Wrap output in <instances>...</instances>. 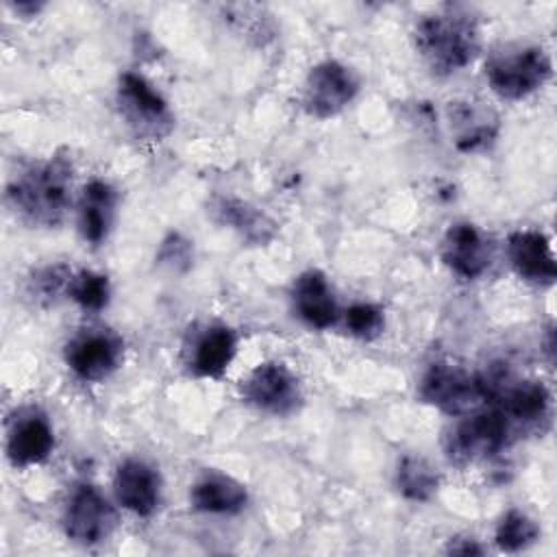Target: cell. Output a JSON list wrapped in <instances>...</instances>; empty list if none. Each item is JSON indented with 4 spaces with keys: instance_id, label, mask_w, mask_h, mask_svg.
<instances>
[{
    "instance_id": "21",
    "label": "cell",
    "mask_w": 557,
    "mask_h": 557,
    "mask_svg": "<svg viewBox=\"0 0 557 557\" xmlns=\"http://www.w3.org/2000/svg\"><path fill=\"white\" fill-rule=\"evenodd\" d=\"M396 487L407 500L426 503L440 490V474L429 459L405 455L396 468Z\"/></svg>"
},
{
    "instance_id": "1",
    "label": "cell",
    "mask_w": 557,
    "mask_h": 557,
    "mask_svg": "<svg viewBox=\"0 0 557 557\" xmlns=\"http://www.w3.org/2000/svg\"><path fill=\"white\" fill-rule=\"evenodd\" d=\"M74 165L67 152H54L20 170L7 187L11 209L33 226H57L72 207Z\"/></svg>"
},
{
    "instance_id": "8",
    "label": "cell",
    "mask_w": 557,
    "mask_h": 557,
    "mask_svg": "<svg viewBox=\"0 0 557 557\" xmlns=\"http://www.w3.org/2000/svg\"><path fill=\"white\" fill-rule=\"evenodd\" d=\"M244 403L270 416H292L302 405L298 376L281 361L255 366L239 385Z\"/></svg>"
},
{
    "instance_id": "3",
    "label": "cell",
    "mask_w": 557,
    "mask_h": 557,
    "mask_svg": "<svg viewBox=\"0 0 557 557\" xmlns=\"http://www.w3.org/2000/svg\"><path fill=\"white\" fill-rule=\"evenodd\" d=\"M553 74V63L542 46L507 44L485 61V78L500 100H524L542 89Z\"/></svg>"
},
{
    "instance_id": "24",
    "label": "cell",
    "mask_w": 557,
    "mask_h": 557,
    "mask_svg": "<svg viewBox=\"0 0 557 557\" xmlns=\"http://www.w3.org/2000/svg\"><path fill=\"white\" fill-rule=\"evenodd\" d=\"M72 274L74 272L63 263L39 268L28 278V296H33L37 302L50 305L59 296L67 294V283H70Z\"/></svg>"
},
{
    "instance_id": "10",
    "label": "cell",
    "mask_w": 557,
    "mask_h": 557,
    "mask_svg": "<svg viewBox=\"0 0 557 557\" xmlns=\"http://www.w3.org/2000/svg\"><path fill=\"white\" fill-rule=\"evenodd\" d=\"M359 76L339 61H322L313 65L305 78L302 104L309 115L326 120L342 113L359 91Z\"/></svg>"
},
{
    "instance_id": "14",
    "label": "cell",
    "mask_w": 557,
    "mask_h": 557,
    "mask_svg": "<svg viewBox=\"0 0 557 557\" xmlns=\"http://www.w3.org/2000/svg\"><path fill=\"white\" fill-rule=\"evenodd\" d=\"M117 503L135 516H152L161 505V476L154 466L144 459H124L113 476Z\"/></svg>"
},
{
    "instance_id": "26",
    "label": "cell",
    "mask_w": 557,
    "mask_h": 557,
    "mask_svg": "<svg viewBox=\"0 0 557 557\" xmlns=\"http://www.w3.org/2000/svg\"><path fill=\"white\" fill-rule=\"evenodd\" d=\"M159 261L168 263L170 268H178L181 263L189 265V242L183 239L178 233H172L168 239H163Z\"/></svg>"
},
{
    "instance_id": "16",
    "label": "cell",
    "mask_w": 557,
    "mask_h": 557,
    "mask_svg": "<svg viewBox=\"0 0 557 557\" xmlns=\"http://www.w3.org/2000/svg\"><path fill=\"white\" fill-rule=\"evenodd\" d=\"M292 305L296 315L311 329H331L339 318L333 285L320 270H305L294 278Z\"/></svg>"
},
{
    "instance_id": "4",
    "label": "cell",
    "mask_w": 557,
    "mask_h": 557,
    "mask_svg": "<svg viewBox=\"0 0 557 557\" xmlns=\"http://www.w3.org/2000/svg\"><path fill=\"white\" fill-rule=\"evenodd\" d=\"M516 440L507 418L492 405L463 413L446 435V457L453 463L466 466L490 459L505 450Z\"/></svg>"
},
{
    "instance_id": "20",
    "label": "cell",
    "mask_w": 557,
    "mask_h": 557,
    "mask_svg": "<svg viewBox=\"0 0 557 557\" xmlns=\"http://www.w3.org/2000/svg\"><path fill=\"white\" fill-rule=\"evenodd\" d=\"M213 213L220 224L231 226L250 244H265L274 237L276 224L257 207L239 198H218L213 202Z\"/></svg>"
},
{
    "instance_id": "17",
    "label": "cell",
    "mask_w": 557,
    "mask_h": 557,
    "mask_svg": "<svg viewBox=\"0 0 557 557\" xmlns=\"http://www.w3.org/2000/svg\"><path fill=\"white\" fill-rule=\"evenodd\" d=\"M446 117L453 141L461 152L485 150L498 135V117L483 102L455 100L448 104Z\"/></svg>"
},
{
    "instance_id": "9",
    "label": "cell",
    "mask_w": 557,
    "mask_h": 557,
    "mask_svg": "<svg viewBox=\"0 0 557 557\" xmlns=\"http://www.w3.org/2000/svg\"><path fill=\"white\" fill-rule=\"evenodd\" d=\"M117 524V513L111 500L91 483H78L67 496L63 509L65 535L83 546L104 542Z\"/></svg>"
},
{
    "instance_id": "15",
    "label": "cell",
    "mask_w": 557,
    "mask_h": 557,
    "mask_svg": "<svg viewBox=\"0 0 557 557\" xmlns=\"http://www.w3.org/2000/svg\"><path fill=\"white\" fill-rule=\"evenodd\" d=\"M117 211V191L104 178H91L76 202V228L85 244L102 246L113 228Z\"/></svg>"
},
{
    "instance_id": "18",
    "label": "cell",
    "mask_w": 557,
    "mask_h": 557,
    "mask_svg": "<svg viewBox=\"0 0 557 557\" xmlns=\"http://www.w3.org/2000/svg\"><path fill=\"white\" fill-rule=\"evenodd\" d=\"M237 355V333L226 324H209L196 335L187 366L196 376L220 379Z\"/></svg>"
},
{
    "instance_id": "27",
    "label": "cell",
    "mask_w": 557,
    "mask_h": 557,
    "mask_svg": "<svg viewBox=\"0 0 557 557\" xmlns=\"http://www.w3.org/2000/svg\"><path fill=\"white\" fill-rule=\"evenodd\" d=\"M446 550L453 553V555H481L483 553L479 542L472 540V537H455V540L450 537Z\"/></svg>"
},
{
    "instance_id": "11",
    "label": "cell",
    "mask_w": 557,
    "mask_h": 557,
    "mask_svg": "<svg viewBox=\"0 0 557 557\" xmlns=\"http://www.w3.org/2000/svg\"><path fill=\"white\" fill-rule=\"evenodd\" d=\"M494 248L490 237L472 222H455L446 228L440 244L442 263L459 278L474 281L492 265Z\"/></svg>"
},
{
    "instance_id": "22",
    "label": "cell",
    "mask_w": 557,
    "mask_h": 557,
    "mask_svg": "<svg viewBox=\"0 0 557 557\" xmlns=\"http://www.w3.org/2000/svg\"><path fill=\"white\" fill-rule=\"evenodd\" d=\"M540 540L537 522L520 509H509L494 531V542L505 553H518Z\"/></svg>"
},
{
    "instance_id": "7",
    "label": "cell",
    "mask_w": 557,
    "mask_h": 557,
    "mask_svg": "<svg viewBox=\"0 0 557 557\" xmlns=\"http://www.w3.org/2000/svg\"><path fill=\"white\" fill-rule=\"evenodd\" d=\"M63 357L76 379L98 383L122 366L124 339L109 326H87L70 337Z\"/></svg>"
},
{
    "instance_id": "2",
    "label": "cell",
    "mask_w": 557,
    "mask_h": 557,
    "mask_svg": "<svg viewBox=\"0 0 557 557\" xmlns=\"http://www.w3.org/2000/svg\"><path fill=\"white\" fill-rule=\"evenodd\" d=\"M413 46L433 74H455L470 65L481 50L479 22L463 7H442L418 20Z\"/></svg>"
},
{
    "instance_id": "5",
    "label": "cell",
    "mask_w": 557,
    "mask_h": 557,
    "mask_svg": "<svg viewBox=\"0 0 557 557\" xmlns=\"http://www.w3.org/2000/svg\"><path fill=\"white\" fill-rule=\"evenodd\" d=\"M117 107L126 126L141 139H163L174 128V115L163 94L141 74L124 72L117 78Z\"/></svg>"
},
{
    "instance_id": "19",
    "label": "cell",
    "mask_w": 557,
    "mask_h": 557,
    "mask_svg": "<svg viewBox=\"0 0 557 557\" xmlns=\"http://www.w3.org/2000/svg\"><path fill=\"white\" fill-rule=\"evenodd\" d=\"M189 503L200 513L233 516L244 511L248 505V490L231 474L207 470L194 481L189 490Z\"/></svg>"
},
{
    "instance_id": "12",
    "label": "cell",
    "mask_w": 557,
    "mask_h": 557,
    "mask_svg": "<svg viewBox=\"0 0 557 557\" xmlns=\"http://www.w3.org/2000/svg\"><path fill=\"white\" fill-rule=\"evenodd\" d=\"M54 450V429L39 409H20L7 431V457L15 468L44 463Z\"/></svg>"
},
{
    "instance_id": "6",
    "label": "cell",
    "mask_w": 557,
    "mask_h": 557,
    "mask_svg": "<svg viewBox=\"0 0 557 557\" xmlns=\"http://www.w3.org/2000/svg\"><path fill=\"white\" fill-rule=\"evenodd\" d=\"M418 396L448 416H463L485 405L479 372H468L450 361H435L426 368L418 383Z\"/></svg>"
},
{
    "instance_id": "25",
    "label": "cell",
    "mask_w": 557,
    "mask_h": 557,
    "mask_svg": "<svg viewBox=\"0 0 557 557\" xmlns=\"http://www.w3.org/2000/svg\"><path fill=\"white\" fill-rule=\"evenodd\" d=\"M346 331L363 342L376 339L385 329V313L372 302H355L344 311Z\"/></svg>"
},
{
    "instance_id": "13",
    "label": "cell",
    "mask_w": 557,
    "mask_h": 557,
    "mask_svg": "<svg viewBox=\"0 0 557 557\" xmlns=\"http://www.w3.org/2000/svg\"><path fill=\"white\" fill-rule=\"evenodd\" d=\"M507 259L513 272L531 285L550 287L557 278V261L553 255V246L542 231H513L507 237Z\"/></svg>"
},
{
    "instance_id": "23",
    "label": "cell",
    "mask_w": 557,
    "mask_h": 557,
    "mask_svg": "<svg viewBox=\"0 0 557 557\" xmlns=\"http://www.w3.org/2000/svg\"><path fill=\"white\" fill-rule=\"evenodd\" d=\"M65 296L70 300H74L81 309L96 313V311H102L109 305L111 285H109V278L100 272L78 270L70 278Z\"/></svg>"
}]
</instances>
